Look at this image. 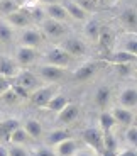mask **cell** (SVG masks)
Returning <instances> with one entry per match:
<instances>
[{
  "instance_id": "cell-31",
  "label": "cell",
  "mask_w": 137,
  "mask_h": 156,
  "mask_svg": "<svg viewBox=\"0 0 137 156\" xmlns=\"http://www.w3.org/2000/svg\"><path fill=\"white\" fill-rule=\"evenodd\" d=\"M29 139H31V137L27 136V133H26V129H24L22 126H19L15 131H12L10 136H9V143H10V144H22V146H26L29 143Z\"/></svg>"
},
{
  "instance_id": "cell-15",
  "label": "cell",
  "mask_w": 137,
  "mask_h": 156,
  "mask_svg": "<svg viewBox=\"0 0 137 156\" xmlns=\"http://www.w3.org/2000/svg\"><path fill=\"white\" fill-rule=\"evenodd\" d=\"M19 70H20V66L15 63L12 55H4V53L0 55V76L12 80L19 73Z\"/></svg>"
},
{
  "instance_id": "cell-2",
  "label": "cell",
  "mask_w": 137,
  "mask_h": 156,
  "mask_svg": "<svg viewBox=\"0 0 137 156\" xmlns=\"http://www.w3.org/2000/svg\"><path fill=\"white\" fill-rule=\"evenodd\" d=\"M59 48L63 51H66L71 58H83V56L88 55V43L81 37H76V36H64L58 41Z\"/></svg>"
},
{
  "instance_id": "cell-43",
  "label": "cell",
  "mask_w": 137,
  "mask_h": 156,
  "mask_svg": "<svg viewBox=\"0 0 137 156\" xmlns=\"http://www.w3.org/2000/svg\"><path fill=\"white\" fill-rule=\"evenodd\" d=\"M39 5H49V4H59V2H63V0H37Z\"/></svg>"
},
{
  "instance_id": "cell-40",
  "label": "cell",
  "mask_w": 137,
  "mask_h": 156,
  "mask_svg": "<svg viewBox=\"0 0 137 156\" xmlns=\"http://www.w3.org/2000/svg\"><path fill=\"white\" fill-rule=\"evenodd\" d=\"M115 156H137L135 148H125V149H118Z\"/></svg>"
},
{
  "instance_id": "cell-24",
  "label": "cell",
  "mask_w": 137,
  "mask_h": 156,
  "mask_svg": "<svg viewBox=\"0 0 137 156\" xmlns=\"http://www.w3.org/2000/svg\"><path fill=\"white\" fill-rule=\"evenodd\" d=\"M137 55L127 53V51H110V55L105 58L107 65H122V63H135Z\"/></svg>"
},
{
  "instance_id": "cell-19",
  "label": "cell",
  "mask_w": 137,
  "mask_h": 156,
  "mask_svg": "<svg viewBox=\"0 0 137 156\" xmlns=\"http://www.w3.org/2000/svg\"><path fill=\"white\" fill-rule=\"evenodd\" d=\"M120 24L122 27L125 29V31H135L137 27V10H135V5H127L124 10L120 12Z\"/></svg>"
},
{
  "instance_id": "cell-41",
  "label": "cell",
  "mask_w": 137,
  "mask_h": 156,
  "mask_svg": "<svg viewBox=\"0 0 137 156\" xmlns=\"http://www.w3.org/2000/svg\"><path fill=\"white\" fill-rule=\"evenodd\" d=\"M74 156H98V154H97V153H93L90 148H86V146H85V148H78V151H76V154H74Z\"/></svg>"
},
{
  "instance_id": "cell-28",
  "label": "cell",
  "mask_w": 137,
  "mask_h": 156,
  "mask_svg": "<svg viewBox=\"0 0 137 156\" xmlns=\"http://www.w3.org/2000/svg\"><path fill=\"white\" fill-rule=\"evenodd\" d=\"M15 34H17L15 29H12L10 26L5 22V19L0 17V43L2 44L14 43V41H15Z\"/></svg>"
},
{
  "instance_id": "cell-26",
  "label": "cell",
  "mask_w": 137,
  "mask_h": 156,
  "mask_svg": "<svg viewBox=\"0 0 137 156\" xmlns=\"http://www.w3.org/2000/svg\"><path fill=\"white\" fill-rule=\"evenodd\" d=\"M100 20L97 19H88L83 22V34L88 41H97V36H98V31H100Z\"/></svg>"
},
{
  "instance_id": "cell-5",
  "label": "cell",
  "mask_w": 137,
  "mask_h": 156,
  "mask_svg": "<svg viewBox=\"0 0 137 156\" xmlns=\"http://www.w3.org/2000/svg\"><path fill=\"white\" fill-rule=\"evenodd\" d=\"M34 73L44 83H59L66 78V70L64 68L54 66V65H47V63H37Z\"/></svg>"
},
{
  "instance_id": "cell-42",
  "label": "cell",
  "mask_w": 137,
  "mask_h": 156,
  "mask_svg": "<svg viewBox=\"0 0 137 156\" xmlns=\"http://www.w3.org/2000/svg\"><path fill=\"white\" fill-rule=\"evenodd\" d=\"M12 85V80H9V78H4V76H0V94H4L7 88H10Z\"/></svg>"
},
{
  "instance_id": "cell-27",
  "label": "cell",
  "mask_w": 137,
  "mask_h": 156,
  "mask_svg": "<svg viewBox=\"0 0 137 156\" xmlns=\"http://www.w3.org/2000/svg\"><path fill=\"white\" fill-rule=\"evenodd\" d=\"M115 126H117V122H115L112 112L107 110V109L102 110V112H100V117H98V127L102 129L103 133H108V131H114Z\"/></svg>"
},
{
  "instance_id": "cell-3",
  "label": "cell",
  "mask_w": 137,
  "mask_h": 156,
  "mask_svg": "<svg viewBox=\"0 0 137 156\" xmlns=\"http://www.w3.org/2000/svg\"><path fill=\"white\" fill-rule=\"evenodd\" d=\"M59 92V83H46V85H39L36 90H32L29 94L27 100L31 102L34 107L39 109H46L47 102L51 100L53 95H56Z\"/></svg>"
},
{
  "instance_id": "cell-38",
  "label": "cell",
  "mask_w": 137,
  "mask_h": 156,
  "mask_svg": "<svg viewBox=\"0 0 137 156\" xmlns=\"http://www.w3.org/2000/svg\"><path fill=\"white\" fill-rule=\"evenodd\" d=\"M32 156H56V154L53 153V149L49 146H39V148H36Z\"/></svg>"
},
{
  "instance_id": "cell-16",
  "label": "cell",
  "mask_w": 137,
  "mask_h": 156,
  "mask_svg": "<svg viewBox=\"0 0 137 156\" xmlns=\"http://www.w3.org/2000/svg\"><path fill=\"white\" fill-rule=\"evenodd\" d=\"M115 34H117V31H115L114 27H110V26L102 24V26H100V31H98V36H97V41H95V43H98V46L103 48V49L112 51Z\"/></svg>"
},
{
  "instance_id": "cell-29",
  "label": "cell",
  "mask_w": 137,
  "mask_h": 156,
  "mask_svg": "<svg viewBox=\"0 0 137 156\" xmlns=\"http://www.w3.org/2000/svg\"><path fill=\"white\" fill-rule=\"evenodd\" d=\"M68 102H70V98H68V95H64V94H56V95H53L51 97V100L47 102V105H46V109L47 110H51V112H56L58 114L59 110L63 109L64 105H66Z\"/></svg>"
},
{
  "instance_id": "cell-10",
  "label": "cell",
  "mask_w": 137,
  "mask_h": 156,
  "mask_svg": "<svg viewBox=\"0 0 137 156\" xmlns=\"http://www.w3.org/2000/svg\"><path fill=\"white\" fill-rule=\"evenodd\" d=\"M81 139L86 148H90L93 153L100 154L103 149V131L98 126H90L81 133Z\"/></svg>"
},
{
  "instance_id": "cell-33",
  "label": "cell",
  "mask_w": 137,
  "mask_h": 156,
  "mask_svg": "<svg viewBox=\"0 0 137 156\" xmlns=\"http://www.w3.org/2000/svg\"><path fill=\"white\" fill-rule=\"evenodd\" d=\"M124 141H125L127 148H135V144H137V126H135V122L130 124V126H125Z\"/></svg>"
},
{
  "instance_id": "cell-1",
  "label": "cell",
  "mask_w": 137,
  "mask_h": 156,
  "mask_svg": "<svg viewBox=\"0 0 137 156\" xmlns=\"http://www.w3.org/2000/svg\"><path fill=\"white\" fill-rule=\"evenodd\" d=\"M39 63H47V65H54V66H59V68L68 70V68L73 65V58L68 55L66 51L61 49L58 44H54V46L47 48L46 51L41 53Z\"/></svg>"
},
{
  "instance_id": "cell-30",
  "label": "cell",
  "mask_w": 137,
  "mask_h": 156,
  "mask_svg": "<svg viewBox=\"0 0 137 156\" xmlns=\"http://www.w3.org/2000/svg\"><path fill=\"white\" fill-rule=\"evenodd\" d=\"M19 126H20V121L19 119H14V117L0 121V131H2V137H4V141L9 143V136H10V133L12 131H15Z\"/></svg>"
},
{
  "instance_id": "cell-39",
  "label": "cell",
  "mask_w": 137,
  "mask_h": 156,
  "mask_svg": "<svg viewBox=\"0 0 137 156\" xmlns=\"http://www.w3.org/2000/svg\"><path fill=\"white\" fill-rule=\"evenodd\" d=\"M12 88H14V92L19 95L20 100H27V98H29V92H27V90H24L22 87L15 85V83H12Z\"/></svg>"
},
{
  "instance_id": "cell-12",
  "label": "cell",
  "mask_w": 137,
  "mask_h": 156,
  "mask_svg": "<svg viewBox=\"0 0 137 156\" xmlns=\"http://www.w3.org/2000/svg\"><path fill=\"white\" fill-rule=\"evenodd\" d=\"M2 19H5V22H7L12 29H15V31H20V29L29 27V26H34L31 16H29V12L26 10V9H20V7L17 9V10L7 14V16L2 17Z\"/></svg>"
},
{
  "instance_id": "cell-6",
  "label": "cell",
  "mask_w": 137,
  "mask_h": 156,
  "mask_svg": "<svg viewBox=\"0 0 137 156\" xmlns=\"http://www.w3.org/2000/svg\"><path fill=\"white\" fill-rule=\"evenodd\" d=\"M15 63L20 68L26 66H32V65H37L41 59V51L36 49V48H29V46H22V44H17L14 53H12Z\"/></svg>"
},
{
  "instance_id": "cell-22",
  "label": "cell",
  "mask_w": 137,
  "mask_h": 156,
  "mask_svg": "<svg viewBox=\"0 0 137 156\" xmlns=\"http://www.w3.org/2000/svg\"><path fill=\"white\" fill-rule=\"evenodd\" d=\"M68 137H71L70 126H61V127H56V129H53V131H49V133L46 134V146L53 148L54 144H58V143H61V141L68 139Z\"/></svg>"
},
{
  "instance_id": "cell-11",
  "label": "cell",
  "mask_w": 137,
  "mask_h": 156,
  "mask_svg": "<svg viewBox=\"0 0 137 156\" xmlns=\"http://www.w3.org/2000/svg\"><path fill=\"white\" fill-rule=\"evenodd\" d=\"M12 83H15V85L22 87L24 90H27L29 94H31L32 90H36L39 85H43V82L39 80V76L31 70H22L20 68L19 73L15 76L12 78Z\"/></svg>"
},
{
  "instance_id": "cell-25",
  "label": "cell",
  "mask_w": 137,
  "mask_h": 156,
  "mask_svg": "<svg viewBox=\"0 0 137 156\" xmlns=\"http://www.w3.org/2000/svg\"><path fill=\"white\" fill-rule=\"evenodd\" d=\"M22 127L26 129V133H27V136L31 139H39L44 134V127L41 124V121H37V119H27L22 124Z\"/></svg>"
},
{
  "instance_id": "cell-45",
  "label": "cell",
  "mask_w": 137,
  "mask_h": 156,
  "mask_svg": "<svg viewBox=\"0 0 137 156\" xmlns=\"http://www.w3.org/2000/svg\"><path fill=\"white\" fill-rule=\"evenodd\" d=\"M17 4H19V7H22L24 4H26V2H27V0H15Z\"/></svg>"
},
{
  "instance_id": "cell-32",
  "label": "cell",
  "mask_w": 137,
  "mask_h": 156,
  "mask_svg": "<svg viewBox=\"0 0 137 156\" xmlns=\"http://www.w3.org/2000/svg\"><path fill=\"white\" fill-rule=\"evenodd\" d=\"M115 75L120 78H130L135 75V63H122V65H114Z\"/></svg>"
},
{
  "instance_id": "cell-17",
  "label": "cell",
  "mask_w": 137,
  "mask_h": 156,
  "mask_svg": "<svg viewBox=\"0 0 137 156\" xmlns=\"http://www.w3.org/2000/svg\"><path fill=\"white\" fill-rule=\"evenodd\" d=\"M112 115H114L115 122L120 126H130L135 122V110H130V109H125V107H122V105H115L112 107Z\"/></svg>"
},
{
  "instance_id": "cell-20",
  "label": "cell",
  "mask_w": 137,
  "mask_h": 156,
  "mask_svg": "<svg viewBox=\"0 0 137 156\" xmlns=\"http://www.w3.org/2000/svg\"><path fill=\"white\" fill-rule=\"evenodd\" d=\"M43 10H44V16H46V17H49V19L59 20V22H64V24H66L68 20H70L66 9H64V5L61 4V2H59V4L43 5Z\"/></svg>"
},
{
  "instance_id": "cell-4",
  "label": "cell",
  "mask_w": 137,
  "mask_h": 156,
  "mask_svg": "<svg viewBox=\"0 0 137 156\" xmlns=\"http://www.w3.org/2000/svg\"><path fill=\"white\" fill-rule=\"evenodd\" d=\"M37 29L41 31V34L47 39H53V41H59L61 37L68 36V26L64 22H59V20L49 19V17H44L39 24H37Z\"/></svg>"
},
{
  "instance_id": "cell-9",
  "label": "cell",
  "mask_w": 137,
  "mask_h": 156,
  "mask_svg": "<svg viewBox=\"0 0 137 156\" xmlns=\"http://www.w3.org/2000/svg\"><path fill=\"white\" fill-rule=\"evenodd\" d=\"M15 39H17V43L22 44V46L36 48V49H39L44 43V36L41 34L37 26H29V27L20 29L19 34H15Z\"/></svg>"
},
{
  "instance_id": "cell-13",
  "label": "cell",
  "mask_w": 137,
  "mask_h": 156,
  "mask_svg": "<svg viewBox=\"0 0 137 156\" xmlns=\"http://www.w3.org/2000/svg\"><path fill=\"white\" fill-rule=\"evenodd\" d=\"M117 100H118L117 105H122V107L130 109V110H135L137 109V87H135V83L132 82L130 85L124 87L118 92Z\"/></svg>"
},
{
  "instance_id": "cell-35",
  "label": "cell",
  "mask_w": 137,
  "mask_h": 156,
  "mask_svg": "<svg viewBox=\"0 0 137 156\" xmlns=\"http://www.w3.org/2000/svg\"><path fill=\"white\" fill-rule=\"evenodd\" d=\"M7 156H32V151L27 146L10 144V146H7Z\"/></svg>"
},
{
  "instance_id": "cell-21",
  "label": "cell",
  "mask_w": 137,
  "mask_h": 156,
  "mask_svg": "<svg viewBox=\"0 0 137 156\" xmlns=\"http://www.w3.org/2000/svg\"><path fill=\"white\" fill-rule=\"evenodd\" d=\"M112 97H114V94H112V87L110 85H100L93 94L95 104H97V107H100L102 110L108 109L110 102H112Z\"/></svg>"
},
{
  "instance_id": "cell-8",
  "label": "cell",
  "mask_w": 137,
  "mask_h": 156,
  "mask_svg": "<svg viewBox=\"0 0 137 156\" xmlns=\"http://www.w3.org/2000/svg\"><path fill=\"white\" fill-rule=\"evenodd\" d=\"M112 51H127L137 55V32L135 31H122L115 34Z\"/></svg>"
},
{
  "instance_id": "cell-34",
  "label": "cell",
  "mask_w": 137,
  "mask_h": 156,
  "mask_svg": "<svg viewBox=\"0 0 137 156\" xmlns=\"http://www.w3.org/2000/svg\"><path fill=\"white\" fill-rule=\"evenodd\" d=\"M0 102L5 104V105H15V104L20 102V98H19V95L14 92V88H12V85H10V88H7L4 94H0Z\"/></svg>"
},
{
  "instance_id": "cell-36",
  "label": "cell",
  "mask_w": 137,
  "mask_h": 156,
  "mask_svg": "<svg viewBox=\"0 0 137 156\" xmlns=\"http://www.w3.org/2000/svg\"><path fill=\"white\" fill-rule=\"evenodd\" d=\"M17 9H19V4L15 0H0V17H5Z\"/></svg>"
},
{
  "instance_id": "cell-44",
  "label": "cell",
  "mask_w": 137,
  "mask_h": 156,
  "mask_svg": "<svg viewBox=\"0 0 137 156\" xmlns=\"http://www.w3.org/2000/svg\"><path fill=\"white\" fill-rule=\"evenodd\" d=\"M103 4H107V5H117L118 0H103Z\"/></svg>"
},
{
  "instance_id": "cell-46",
  "label": "cell",
  "mask_w": 137,
  "mask_h": 156,
  "mask_svg": "<svg viewBox=\"0 0 137 156\" xmlns=\"http://www.w3.org/2000/svg\"><path fill=\"white\" fill-rule=\"evenodd\" d=\"M0 121H2V119H0Z\"/></svg>"
},
{
  "instance_id": "cell-37",
  "label": "cell",
  "mask_w": 137,
  "mask_h": 156,
  "mask_svg": "<svg viewBox=\"0 0 137 156\" xmlns=\"http://www.w3.org/2000/svg\"><path fill=\"white\" fill-rule=\"evenodd\" d=\"M74 4H78L83 10H86L88 14L97 12V0H73Z\"/></svg>"
},
{
  "instance_id": "cell-23",
  "label": "cell",
  "mask_w": 137,
  "mask_h": 156,
  "mask_svg": "<svg viewBox=\"0 0 137 156\" xmlns=\"http://www.w3.org/2000/svg\"><path fill=\"white\" fill-rule=\"evenodd\" d=\"M61 4L64 5V9H66V12H68V17H70L71 20H76V22H85V20L90 17V14H88L86 10H83L78 4H74L73 0H63Z\"/></svg>"
},
{
  "instance_id": "cell-7",
  "label": "cell",
  "mask_w": 137,
  "mask_h": 156,
  "mask_svg": "<svg viewBox=\"0 0 137 156\" xmlns=\"http://www.w3.org/2000/svg\"><path fill=\"white\" fill-rule=\"evenodd\" d=\"M105 65H107L105 59H103V61H97V59L86 61V63H83V65H80V66L73 71L71 78H73L74 83H85V82H88V80H91V78L100 71V68H103Z\"/></svg>"
},
{
  "instance_id": "cell-14",
  "label": "cell",
  "mask_w": 137,
  "mask_h": 156,
  "mask_svg": "<svg viewBox=\"0 0 137 156\" xmlns=\"http://www.w3.org/2000/svg\"><path fill=\"white\" fill-rule=\"evenodd\" d=\"M80 115V105L74 102H68L66 105L58 112V122L61 126H71Z\"/></svg>"
},
{
  "instance_id": "cell-18",
  "label": "cell",
  "mask_w": 137,
  "mask_h": 156,
  "mask_svg": "<svg viewBox=\"0 0 137 156\" xmlns=\"http://www.w3.org/2000/svg\"><path fill=\"white\" fill-rule=\"evenodd\" d=\"M78 148H80L78 141L73 139V137H68V139L54 144L51 149H53V153H54L56 156H74L76 151H78Z\"/></svg>"
}]
</instances>
